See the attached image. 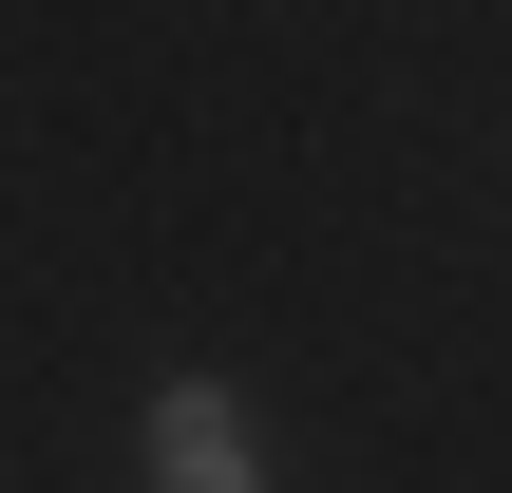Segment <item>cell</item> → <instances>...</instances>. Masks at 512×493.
I'll return each mask as SVG.
<instances>
[{"label": "cell", "instance_id": "cell-1", "mask_svg": "<svg viewBox=\"0 0 512 493\" xmlns=\"http://www.w3.org/2000/svg\"><path fill=\"white\" fill-rule=\"evenodd\" d=\"M133 475H152V493H266V418H247V380L171 361L152 418H133Z\"/></svg>", "mask_w": 512, "mask_h": 493}]
</instances>
